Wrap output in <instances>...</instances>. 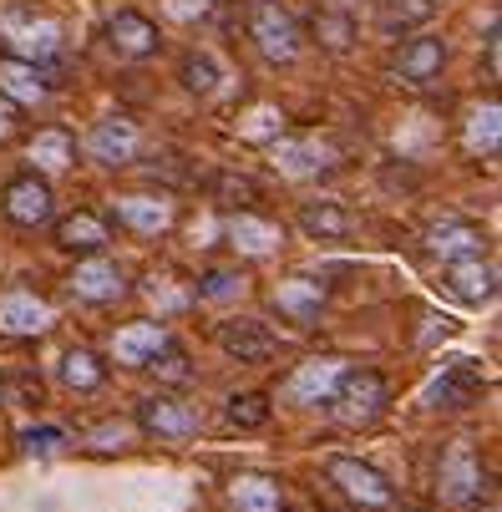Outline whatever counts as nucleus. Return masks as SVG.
<instances>
[{"label": "nucleus", "instance_id": "36", "mask_svg": "<svg viewBox=\"0 0 502 512\" xmlns=\"http://www.w3.org/2000/svg\"><path fill=\"white\" fill-rule=\"evenodd\" d=\"M132 436H137V426L112 416V421H102V426L87 431V447H92V452H122V447H132Z\"/></svg>", "mask_w": 502, "mask_h": 512}, {"label": "nucleus", "instance_id": "13", "mask_svg": "<svg viewBox=\"0 0 502 512\" xmlns=\"http://www.w3.org/2000/svg\"><path fill=\"white\" fill-rule=\"evenodd\" d=\"M447 41L442 36H432V31H421V36H411L401 51H396V61H391V71L406 82V87H432L437 77H442V66H447Z\"/></svg>", "mask_w": 502, "mask_h": 512}, {"label": "nucleus", "instance_id": "32", "mask_svg": "<svg viewBox=\"0 0 502 512\" xmlns=\"http://www.w3.org/2000/svg\"><path fill=\"white\" fill-rule=\"evenodd\" d=\"M310 36H315L320 51L345 56V51L355 46V21H350L345 11H315V16H310Z\"/></svg>", "mask_w": 502, "mask_h": 512}, {"label": "nucleus", "instance_id": "26", "mask_svg": "<svg viewBox=\"0 0 502 512\" xmlns=\"http://www.w3.org/2000/svg\"><path fill=\"white\" fill-rule=\"evenodd\" d=\"M26 163H36L41 178L66 173L71 163H77V137H71L66 127H41V132L31 137V148H26Z\"/></svg>", "mask_w": 502, "mask_h": 512}, {"label": "nucleus", "instance_id": "9", "mask_svg": "<svg viewBox=\"0 0 502 512\" xmlns=\"http://www.w3.org/2000/svg\"><path fill=\"white\" fill-rule=\"evenodd\" d=\"M325 300H330V289H325L320 279H310V274H290V279H279V284L269 289L274 315H279L284 325H295V330H310V325L320 320Z\"/></svg>", "mask_w": 502, "mask_h": 512}, {"label": "nucleus", "instance_id": "31", "mask_svg": "<svg viewBox=\"0 0 502 512\" xmlns=\"http://www.w3.org/2000/svg\"><path fill=\"white\" fill-rule=\"evenodd\" d=\"M502 142V107L497 102H482L467 112V153L472 158H492Z\"/></svg>", "mask_w": 502, "mask_h": 512}, {"label": "nucleus", "instance_id": "33", "mask_svg": "<svg viewBox=\"0 0 502 512\" xmlns=\"http://www.w3.org/2000/svg\"><path fill=\"white\" fill-rule=\"evenodd\" d=\"M178 82L193 97H213V92H219V82H224V71H219V61H213L208 51H188L178 61Z\"/></svg>", "mask_w": 502, "mask_h": 512}, {"label": "nucleus", "instance_id": "40", "mask_svg": "<svg viewBox=\"0 0 502 512\" xmlns=\"http://www.w3.org/2000/svg\"><path fill=\"white\" fill-rule=\"evenodd\" d=\"M0 391H6V381H0Z\"/></svg>", "mask_w": 502, "mask_h": 512}, {"label": "nucleus", "instance_id": "21", "mask_svg": "<svg viewBox=\"0 0 502 512\" xmlns=\"http://www.w3.org/2000/svg\"><path fill=\"white\" fill-rule=\"evenodd\" d=\"M219 350L239 365H259L274 355V330L259 320H224L219 325Z\"/></svg>", "mask_w": 502, "mask_h": 512}, {"label": "nucleus", "instance_id": "14", "mask_svg": "<svg viewBox=\"0 0 502 512\" xmlns=\"http://www.w3.org/2000/svg\"><path fill=\"white\" fill-rule=\"evenodd\" d=\"M482 391H487V381L477 371V360H452V365H442V376L426 386V401H432V411H467V406L482 401Z\"/></svg>", "mask_w": 502, "mask_h": 512}, {"label": "nucleus", "instance_id": "10", "mask_svg": "<svg viewBox=\"0 0 502 512\" xmlns=\"http://www.w3.org/2000/svg\"><path fill=\"white\" fill-rule=\"evenodd\" d=\"M66 289L82 305H112V300L127 295V274L112 254H82L77 269H71V279H66Z\"/></svg>", "mask_w": 502, "mask_h": 512}, {"label": "nucleus", "instance_id": "39", "mask_svg": "<svg viewBox=\"0 0 502 512\" xmlns=\"http://www.w3.org/2000/svg\"><path fill=\"white\" fill-rule=\"evenodd\" d=\"M11 127H16V117H11V107H0V142L11 137Z\"/></svg>", "mask_w": 502, "mask_h": 512}, {"label": "nucleus", "instance_id": "12", "mask_svg": "<svg viewBox=\"0 0 502 512\" xmlns=\"http://www.w3.org/2000/svg\"><path fill=\"white\" fill-rule=\"evenodd\" d=\"M340 376H345V360H335V355H315V360L295 365V376L279 386V396L290 401V406H330Z\"/></svg>", "mask_w": 502, "mask_h": 512}, {"label": "nucleus", "instance_id": "20", "mask_svg": "<svg viewBox=\"0 0 502 512\" xmlns=\"http://www.w3.org/2000/svg\"><path fill=\"white\" fill-rule=\"evenodd\" d=\"M168 340H173V335H168L163 320H132V325H117V335H112V360H117V365H132V371H142V365H148Z\"/></svg>", "mask_w": 502, "mask_h": 512}, {"label": "nucleus", "instance_id": "35", "mask_svg": "<svg viewBox=\"0 0 502 512\" xmlns=\"http://www.w3.org/2000/svg\"><path fill=\"white\" fill-rule=\"evenodd\" d=\"M244 269H203L198 279H193V300H234V295H244Z\"/></svg>", "mask_w": 502, "mask_h": 512}, {"label": "nucleus", "instance_id": "37", "mask_svg": "<svg viewBox=\"0 0 502 512\" xmlns=\"http://www.w3.org/2000/svg\"><path fill=\"white\" fill-rule=\"evenodd\" d=\"M148 295L163 300V310H188L193 305V289H183V295H178V289H168V279H158V274L148 279Z\"/></svg>", "mask_w": 502, "mask_h": 512}, {"label": "nucleus", "instance_id": "7", "mask_svg": "<svg viewBox=\"0 0 502 512\" xmlns=\"http://www.w3.org/2000/svg\"><path fill=\"white\" fill-rule=\"evenodd\" d=\"M442 295L467 305V310H482L497 300V264L487 254H472V259H452L442 264Z\"/></svg>", "mask_w": 502, "mask_h": 512}, {"label": "nucleus", "instance_id": "30", "mask_svg": "<svg viewBox=\"0 0 502 512\" xmlns=\"http://www.w3.org/2000/svg\"><path fill=\"white\" fill-rule=\"evenodd\" d=\"M269 416H274V396H269V391H234V396L224 401V421H229L234 431H264Z\"/></svg>", "mask_w": 502, "mask_h": 512}, {"label": "nucleus", "instance_id": "18", "mask_svg": "<svg viewBox=\"0 0 502 512\" xmlns=\"http://www.w3.org/2000/svg\"><path fill=\"white\" fill-rule=\"evenodd\" d=\"M224 234H229L234 254H244V259H264V254L284 249V224H274V218H264V213H249V208L229 218Z\"/></svg>", "mask_w": 502, "mask_h": 512}, {"label": "nucleus", "instance_id": "19", "mask_svg": "<svg viewBox=\"0 0 502 512\" xmlns=\"http://www.w3.org/2000/svg\"><path fill=\"white\" fill-rule=\"evenodd\" d=\"M51 305L36 295V289H6L0 295V335H46L51 330Z\"/></svg>", "mask_w": 502, "mask_h": 512}, {"label": "nucleus", "instance_id": "28", "mask_svg": "<svg viewBox=\"0 0 502 512\" xmlns=\"http://www.w3.org/2000/svg\"><path fill=\"white\" fill-rule=\"evenodd\" d=\"M300 229L320 244H335V239L350 234V213L330 198H315V203H300Z\"/></svg>", "mask_w": 502, "mask_h": 512}, {"label": "nucleus", "instance_id": "16", "mask_svg": "<svg viewBox=\"0 0 502 512\" xmlns=\"http://www.w3.org/2000/svg\"><path fill=\"white\" fill-rule=\"evenodd\" d=\"M112 213H117L122 229H132L142 239L173 229V203L163 193H122V198H112Z\"/></svg>", "mask_w": 502, "mask_h": 512}, {"label": "nucleus", "instance_id": "22", "mask_svg": "<svg viewBox=\"0 0 502 512\" xmlns=\"http://www.w3.org/2000/svg\"><path fill=\"white\" fill-rule=\"evenodd\" d=\"M46 92H51V82H46V71L36 61H21L11 51L0 56V97H6L11 107H36Z\"/></svg>", "mask_w": 502, "mask_h": 512}, {"label": "nucleus", "instance_id": "8", "mask_svg": "<svg viewBox=\"0 0 502 512\" xmlns=\"http://www.w3.org/2000/svg\"><path fill=\"white\" fill-rule=\"evenodd\" d=\"M82 153H87L97 168H127V163H137V153H142V132H137V122L122 117V112H117V117H102V122H92Z\"/></svg>", "mask_w": 502, "mask_h": 512}, {"label": "nucleus", "instance_id": "3", "mask_svg": "<svg viewBox=\"0 0 502 512\" xmlns=\"http://www.w3.org/2000/svg\"><path fill=\"white\" fill-rule=\"evenodd\" d=\"M386 401H391V386H386L381 371H371V365H355V371L345 365V376L335 381V396H330V406L345 426H371L386 411Z\"/></svg>", "mask_w": 502, "mask_h": 512}, {"label": "nucleus", "instance_id": "4", "mask_svg": "<svg viewBox=\"0 0 502 512\" xmlns=\"http://www.w3.org/2000/svg\"><path fill=\"white\" fill-rule=\"evenodd\" d=\"M0 213H6L16 229H46L51 218H56L51 178H41L36 168L11 173V178H6V188H0Z\"/></svg>", "mask_w": 502, "mask_h": 512}, {"label": "nucleus", "instance_id": "5", "mask_svg": "<svg viewBox=\"0 0 502 512\" xmlns=\"http://www.w3.org/2000/svg\"><path fill=\"white\" fill-rule=\"evenodd\" d=\"M137 436H153V442H188L198 431V411L173 396V391H158V396H142L137 401V416H132Z\"/></svg>", "mask_w": 502, "mask_h": 512}, {"label": "nucleus", "instance_id": "6", "mask_svg": "<svg viewBox=\"0 0 502 512\" xmlns=\"http://www.w3.org/2000/svg\"><path fill=\"white\" fill-rule=\"evenodd\" d=\"M437 497L447 507H472V497H482V457L472 442H452L437 457Z\"/></svg>", "mask_w": 502, "mask_h": 512}, {"label": "nucleus", "instance_id": "2", "mask_svg": "<svg viewBox=\"0 0 502 512\" xmlns=\"http://www.w3.org/2000/svg\"><path fill=\"white\" fill-rule=\"evenodd\" d=\"M249 41L254 51L269 61V66H290L305 46V31L295 21V11L284 6V0H254V11H249Z\"/></svg>", "mask_w": 502, "mask_h": 512}, {"label": "nucleus", "instance_id": "1", "mask_svg": "<svg viewBox=\"0 0 502 512\" xmlns=\"http://www.w3.org/2000/svg\"><path fill=\"white\" fill-rule=\"evenodd\" d=\"M325 482L361 512H391L396 507V482L361 457H345V452L325 457Z\"/></svg>", "mask_w": 502, "mask_h": 512}, {"label": "nucleus", "instance_id": "27", "mask_svg": "<svg viewBox=\"0 0 502 512\" xmlns=\"http://www.w3.org/2000/svg\"><path fill=\"white\" fill-rule=\"evenodd\" d=\"M437 16V0H376V31L381 36H411Z\"/></svg>", "mask_w": 502, "mask_h": 512}, {"label": "nucleus", "instance_id": "15", "mask_svg": "<svg viewBox=\"0 0 502 512\" xmlns=\"http://www.w3.org/2000/svg\"><path fill=\"white\" fill-rule=\"evenodd\" d=\"M426 254L432 259H442V264H452V259H472V254H487V229L482 224H472V218H442V224H432L426 229Z\"/></svg>", "mask_w": 502, "mask_h": 512}, {"label": "nucleus", "instance_id": "11", "mask_svg": "<svg viewBox=\"0 0 502 512\" xmlns=\"http://www.w3.org/2000/svg\"><path fill=\"white\" fill-rule=\"evenodd\" d=\"M102 41H107V51H112L117 61H148V56H158L163 31H158L153 16H142V11H117V16L102 26Z\"/></svg>", "mask_w": 502, "mask_h": 512}, {"label": "nucleus", "instance_id": "25", "mask_svg": "<svg viewBox=\"0 0 502 512\" xmlns=\"http://www.w3.org/2000/svg\"><path fill=\"white\" fill-rule=\"evenodd\" d=\"M56 376H61V386H66V391L92 396V391H102V386H107V360H102L92 345H71V350L61 355V365H56Z\"/></svg>", "mask_w": 502, "mask_h": 512}, {"label": "nucleus", "instance_id": "17", "mask_svg": "<svg viewBox=\"0 0 502 512\" xmlns=\"http://www.w3.org/2000/svg\"><path fill=\"white\" fill-rule=\"evenodd\" d=\"M56 224V249L61 254H107L112 244V229H107V218H97L92 208H77V213H66V218H51Z\"/></svg>", "mask_w": 502, "mask_h": 512}, {"label": "nucleus", "instance_id": "23", "mask_svg": "<svg viewBox=\"0 0 502 512\" xmlns=\"http://www.w3.org/2000/svg\"><path fill=\"white\" fill-rule=\"evenodd\" d=\"M229 507L234 512H284V482L274 472H239L229 482Z\"/></svg>", "mask_w": 502, "mask_h": 512}, {"label": "nucleus", "instance_id": "24", "mask_svg": "<svg viewBox=\"0 0 502 512\" xmlns=\"http://www.w3.org/2000/svg\"><path fill=\"white\" fill-rule=\"evenodd\" d=\"M6 51L21 56V61L46 66V61L61 56V26H56L51 16H36V21H26V26H16V31L6 36Z\"/></svg>", "mask_w": 502, "mask_h": 512}, {"label": "nucleus", "instance_id": "29", "mask_svg": "<svg viewBox=\"0 0 502 512\" xmlns=\"http://www.w3.org/2000/svg\"><path fill=\"white\" fill-rule=\"evenodd\" d=\"M274 158H279V168L290 173V178H310V173H320V168H330L325 158V142L320 137H305V142H295V137H284V142H274Z\"/></svg>", "mask_w": 502, "mask_h": 512}, {"label": "nucleus", "instance_id": "34", "mask_svg": "<svg viewBox=\"0 0 502 512\" xmlns=\"http://www.w3.org/2000/svg\"><path fill=\"white\" fill-rule=\"evenodd\" d=\"M142 371H153L163 386H188V381L198 376V371H193V360H188V350H183L178 340H168V345H163V350H158L148 365H142Z\"/></svg>", "mask_w": 502, "mask_h": 512}, {"label": "nucleus", "instance_id": "38", "mask_svg": "<svg viewBox=\"0 0 502 512\" xmlns=\"http://www.w3.org/2000/svg\"><path fill=\"white\" fill-rule=\"evenodd\" d=\"M56 442H61V431H56V426H41V431H21V447H26V452H51Z\"/></svg>", "mask_w": 502, "mask_h": 512}]
</instances>
